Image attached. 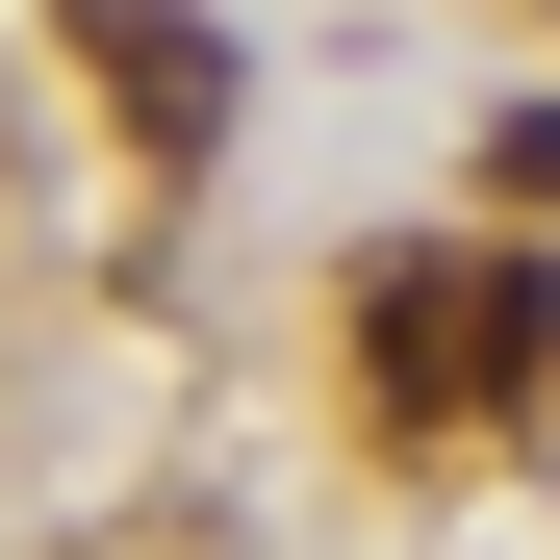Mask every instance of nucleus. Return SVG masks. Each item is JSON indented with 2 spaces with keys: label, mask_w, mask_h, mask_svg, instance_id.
<instances>
[{
  "label": "nucleus",
  "mask_w": 560,
  "mask_h": 560,
  "mask_svg": "<svg viewBox=\"0 0 560 560\" xmlns=\"http://www.w3.org/2000/svg\"><path fill=\"white\" fill-rule=\"evenodd\" d=\"M357 357H383L408 408H510L535 357H560V255H510V230H458V255H357Z\"/></svg>",
  "instance_id": "nucleus-1"
},
{
  "label": "nucleus",
  "mask_w": 560,
  "mask_h": 560,
  "mask_svg": "<svg viewBox=\"0 0 560 560\" xmlns=\"http://www.w3.org/2000/svg\"><path fill=\"white\" fill-rule=\"evenodd\" d=\"M51 26H77V77L153 128V178H178V153H230V26H205V0H51Z\"/></svg>",
  "instance_id": "nucleus-2"
},
{
  "label": "nucleus",
  "mask_w": 560,
  "mask_h": 560,
  "mask_svg": "<svg viewBox=\"0 0 560 560\" xmlns=\"http://www.w3.org/2000/svg\"><path fill=\"white\" fill-rule=\"evenodd\" d=\"M485 205H560V103H510V128H485Z\"/></svg>",
  "instance_id": "nucleus-3"
}]
</instances>
